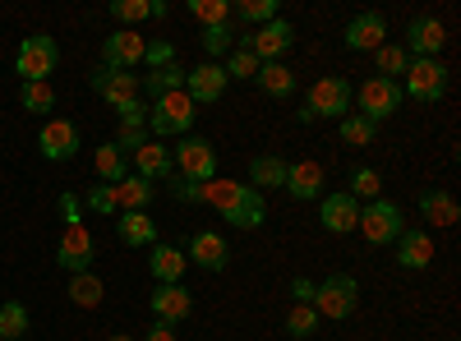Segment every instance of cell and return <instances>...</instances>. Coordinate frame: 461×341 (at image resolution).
<instances>
[{"label":"cell","mask_w":461,"mask_h":341,"mask_svg":"<svg viewBox=\"0 0 461 341\" xmlns=\"http://www.w3.org/2000/svg\"><path fill=\"white\" fill-rule=\"evenodd\" d=\"M337 134H341V143H351V148H369V143L378 139V125L365 121L360 111H351V116L337 121Z\"/></svg>","instance_id":"cell-32"},{"label":"cell","mask_w":461,"mask_h":341,"mask_svg":"<svg viewBox=\"0 0 461 341\" xmlns=\"http://www.w3.org/2000/svg\"><path fill=\"white\" fill-rule=\"evenodd\" d=\"M230 19H240L245 28H263L277 19V0H240V5H230Z\"/></svg>","instance_id":"cell-36"},{"label":"cell","mask_w":461,"mask_h":341,"mask_svg":"<svg viewBox=\"0 0 461 341\" xmlns=\"http://www.w3.org/2000/svg\"><path fill=\"white\" fill-rule=\"evenodd\" d=\"M402 102H406V93H402L397 79H378V74H369V79L360 84V116L374 121V125L388 121V116H397Z\"/></svg>","instance_id":"cell-9"},{"label":"cell","mask_w":461,"mask_h":341,"mask_svg":"<svg viewBox=\"0 0 461 341\" xmlns=\"http://www.w3.org/2000/svg\"><path fill=\"white\" fill-rule=\"evenodd\" d=\"M420 217L434 221V226H456L461 208H456V199L447 194V189H425V194H420Z\"/></svg>","instance_id":"cell-29"},{"label":"cell","mask_w":461,"mask_h":341,"mask_svg":"<svg viewBox=\"0 0 461 341\" xmlns=\"http://www.w3.org/2000/svg\"><path fill=\"white\" fill-rule=\"evenodd\" d=\"M143 143H148V125H121V134H115V148H121L125 157H134Z\"/></svg>","instance_id":"cell-45"},{"label":"cell","mask_w":461,"mask_h":341,"mask_svg":"<svg viewBox=\"0 0 461 341\" xmlns=\"http://www.w3.org/2000/svg\"><path fill=\"white\" fill-rule=\"evenodd\" d=\"M319 328H323V319L314 314V305H291L286 310V337L304 341V337H314Z\"/></svg>","instance_id":"cell-39"},{"label":"cell","mask_w":461,"mask_h":341,"mask_svg":"<svg viewBox=\"0 0 461 341\" xmlns=\"http://www.w3.org/2000/svg\"><path fill=\"white\" fill-rule=\"evenodd\" d=\"M341 42L351 51H378L383 42H388V19H383L378 10H365V14H356L351 23H346Z\"/></svg>","instance_id":"cell-19"},{"label":"cell","mask_w":461,"mask_h":341,"mask_svg":"<svg viewBox=\"0 0 461 341\" xmlns=\"http://www.w3.org/2000/svg\"><path fill=\"white\" fill-rule=\"evenodd\" d=\"M194 116H199V106L185 97V88L180 93H167V97H158L148 106V134H158V139H171V134H189L194 130Z\"/></svg>","instance_id":"cell-5"},{"label":"cell","mask_w":461,"mask_h":341,"mask_svg":"<svg viewBox=\"0 0 461 341\" xmlns=\"http://www.w3.org/2000/svg\"><path fill=\"white\" fill-rule=\"evenodd\" d=\"M143 51L148 42L134 32V28H115L106 42H102V69H115V74H130L143 65Z\"/></svg>","instance_id":"cell-10"},{"label":"cell","mask_w":461,"mask_h":341,"mask_svg":"<svg viewBox=\"0 0 461 341\" xmlns=\"http://www.w3.org/2000/svg\"><path fill=\"white\" fill-rule=\"evenodd\" d=\"M88 84H93V93H97L106 106H115V111L130 106V102H139V93H143L139 74H115V69H102V65H97V74H93Z\"/></svg>","instance_id":"cell-15"},{"label":"cell","mask_w":461,"mask_h":341,"mask_svg":"<svg viewBox=\"0 0 461 341\" xmlns=\"http://www.w3.org/2000/svg\"><path fill=\"white\" fill-rule=\"evenodd\" d=\"M254 84H258V88H263L267 97L286 102V97L295 93V74H291V65H286V60H267V65H258Z\"/></svg>","instance_id":"cell-28"},{"label":"cell","mask_w":461,"mask_h":341,"mask_svg":"<svg viewBox=\"0 0 461 341\" xmlns=\"http://www.w3.org/2000/svg\"><path fill=\"white\" fill-rule=\"evenodd\" d=\"M406 65H411V56H406V47H402V42H383V47L374 51V69H378V79H397V74H406Z\"/></svg>","instance_id":"cell-35"},{"label":"cell","mask_w":461,"mask_h":341,"mask_svg":"<svg viewBox=\"0 0 461 341\" xmlns=\"http://www.w3.org/2000/svg\"><path fill=\"white\" fill-rule=\"evenodd\" d=\"M185 258L199 263L203 273H221L226 263H230V249H226V240L217 231H194V236H189V245H185Z\"/></svg>","instance_id":"cell-22"},{"label":"cell","mask_w":461,"mask_h":341,"mask_svg":"<svg viewBox=\"0 0 461 341\" xmlns=\"http://www.w3.org/2000/svg\"><path fill=\"white\" fill-rule=\"evenodd\" d=\"M171 194H176L180 203H203V184L185 180V175H171Z\"/></svg>","instance_id":"cell-46"},{"label":"cell","mask_w":461,"mask_h":341,"mask_svg":"<svg viewBox=\"0 0 461 341\" xmlns=\"http://www.w3.org/2000/svg\"><path fill=\"white\" fill-rule=\"evenodd\" d=\"M356 203L365 199V203H374V199H383V175L374 171V166H356L351 171V189H346Z\"/></svg>","instance_id":"cell-38"},{"label":"cell","mask_w":461,"mask_h":341,"mask_svg":"<svg viewBox=\"0 0 461 341\" xmlns=\"http://www.w3.org/2000/svg\"><path fill=\"white\" fill-rule=\"evenodd\" d=\"M397 263L406 273H425L434 263V236L425 231V226H406V231L397 236Z\"/></svg>","instance_id":"cell-21"},{"label":"cell","mask_w":461,"mask_h":341,"mask_svg":"<svg viewBox=\"0 0 461 341\" xmlns=\"http://www.w3.org/2000/svg\"><path fill=\"white\" fill-rule=\"evenodd\" d=\"M199 47H203V56L217 65L221 56H230V47H236V28H230V23H212V28H203V32H199Z\"/></svg>","instance_id":"cell-33"},{"label":"cell","mask_w":461,"mask_h":341,"mask_svg":"<svg viewBox=\"0 0 461 341\" xmlns=\"http://www.w3.org/2000/svg\"><path fill=\"white\" fill-rule=\"evenodd\" d=\"M37 148H42L47 162H69L74 153H79V125L74 121H47L42 130H37Z\"/></svg>","instance_id":"cell-17"},{"label":"cell","mask_w":461,"mask_h":341,"mask_svg":"<svg viewBox=\"0 0 461 341\" xmlns=\"http://www.w3.org/2000/svg\"><path fill=\"white\" fill-rule=\"evenodd\" d=\"M356 231H360L374 249H383V245H397V236L406 231V217H402V208H397L393 199H374V203L360 208Z\"/></svg>","instance_id":"cell-6"},{"label":"cell","mask_w":461,"mask_h":341,"mask_svg":"<svg viewBox=\"0 0 461 341\" xmlns=\"http://www.w3.org/2000/svg\"><path fill=\"white\" fill-rule=\"evenodd\" d=\"M402 47H406L411 60H438V51L447 47V28H443L434 14H420V19H411Z\"/></svg>","instance_id":"cell-12"},{"label":"cell","mask_w":461,"mask_h":341,"mask_svg":"<svg viewBox=\"0 0 461 341\" xmlns=\"http://www.w3.org/2000/svg\"><path fill=\"white\" fill-rule=\"evenodd\" d=\"M351 102H356V88L341 79V74H323V79L304 93V106H300V121L314 125V121H341L351 116Z\"/></svg>","instance_id":"cell-2"},{"label":"cell","mask_w":461,"mask_h":341,"mask_svg":"<svg viewBox=\"0 0 461 341\" xmlns=\"http://www.w3.org/2000/svg\"><path fill=\"white\" fill-rule=\"evenodd\" d=\"M93 258H97V245H93V231L84 221H65V236L56 245V263L60 273L79 277V273H93Z\"/></svg>","instance_id":"cell-8"},{"label":"cell","mask_w":461,"mask_h":341,"mask_svg":"<svg viewBox=\"0 0 461 341\" xmlns=\"http://www.w3.org/2000/svg\"><path fill=\"white\" fill-rule=\"evenodd\" d=\"M102 295H106V286H102V277L97 273H79V277H69V300L79 310H97L102 305Z\"/></svg>","instance_id":"cell-34"},{"label":"cell","mask_w":461,"mask_h":341,"mask_svg":"<svg viewBox=\"0 0 461 341\" xmlns=\"http://www.w3.org/2000/svg\"><path fill=\"white\" fill-rule=\"evenodd\" d=\"M148 305H152V319L158 323H185L189 314H194V291H185V282H171V286H158L148 295Z\"/></svg>","instance_id":"cell-16"},{"label":"cell","mask_w":461,"mask_h":341,"mask_svg":"<svg viewBox=\"0 0 461 341\" xmlns=\"http://www.w3.org/2000/svg\"><path fill=\"white\" fill-rule=\"evenodd\" d=\"M60 65V47L51 32H32L19 42V56H14V74L23 84H51V74Z\"/></svg>","instance_id":"cell-4"},{"label":"cell","mask_w":461,"mask_h":341,"mask_svg":"<svg viewBox=\"0 0 461 341\" xmlns=\"http://www.w3.org/2000/svg\"><path fill=\"white\" fill-rule=\"evenodd\" d=\"M323 162H314V157H304V162H291L286 166V194L295 199V203H314V199H323Z\"/></svg>","instance_id":"cell-18"},{"label":"cell","mask_w":461,"mask_h":341,"mask_svg":"<svg viewBox=\"0 0 461 341\" xmlns=\"http://www.w3.org/2000/svg\"><path fill=\"white\" fill-rule=\"evenodd\" d=\"M319 221H323V231L328 236H351L356 231V221H360V203L346 194H323V203H319Z\"/></svg>","instance_id":"cell-20"},{"label":"cell","mask_w":461,"mask_h":341,"mask_svg":"<svg viewBox=\"0 0 461 341\" xmlns=\"http://www.w3.org/2000/svg\"><path fill=\"white\" fill-rule=\"evenodd\" d=\"M286 157H277V153H258L254 162H249V189H282L286 184Z\"/></svg>","instance_id":"cell-27"},{"label":"cell","mask_w":461,"mask_h":341,"mask_svg":"<svg viewBox=\"0 0 461 341\" xmlns=\"http://www.w3.org/2000/svg\"><path fill=\"white\" fill-rule=\"evenodd\" d=\"M356 310H360V282L351 273H332V277L314 282V314L319 319L346 323Z\"/></svg>","instance_id":"cell-3"},{"label":"cell","mask_w":461,"mask_h":341,"mask_svg":"<svg viewBox=\"0 0 461 341\" xmlns=\"http://www.w3.org/2000/svg\"><path fill=\"white\" fill-rule=\"evenodd\" d=\"M121 125H148V106H143V97L130 102V106H121Z\"/></svg>","instance_id":"cell-48"},{"label":"cell","mask_w":461,"mask_h":341,"mask_svg":"<svg viewBox=\"0 0 461 341\" xmlns=\"http://www.w3.org/2000/svg\"><path fill=\"white\" fill-rule=\"evenodd\" d=\"M0 341H23V337H0Z\"/></svg>","instance_id":"cell-52"},{"label":"cell","mask_w":461,"mask_h":341,"mask_svg":"<svg viewBox=\"0 0 461 341\" xmlns=\"http://www.w3.org/2000/svg\"><path fill=\"white\" fill-rule=\"evenodd\" d=\"M402 93L415 97V102H438L447 93V65L443 60H411Z\"/></svg>","instance_id":"cell-11"},{"label":"cell","mask_w":461,"mask_h":341,"mask_svg":"<svg viewBox=\"0 0 461 341\" xmlns=\"http://www.w3.org/2000/svg\"><path fill=\"white\" fill-rule=\"evenodd\" d=\"M171 60H176V47H171V42H148V51H143V65L162 69V65H171Z\"/></svg>","instance_id":"cell-47"},{"label":"cell","mask_w":461,"mask_h":341,"mask_svg":"<svg viewBox=\"0 0 461 341\" xmlns=\"http://www.w3.org/2000/svg\"><path fill=\"white\" fill-rule=\"evenodd\" d=\"M291 295H295V305H314V282L310 277H295L291 282Z\"/></svg>","instance_id":"cell-49"},{"label":"cell","mask_w":461,"mask_h":341,"mask_svg":"<svg viewBox=\"0 0 461 341\" xmlns=\"http://www.w3.org/2000/svg\"><path fill=\"white\" fill-rule=\"evenodd\" d=\"M245 42H249V51L258 56V65H267V60H282L286 51H291V42H295V28L277 14L273 23H263V28H254L249 37H245Z\"/></svg>","instance_id":"cell-14"},{"label":"cell","mask_w":461,"mask_h":341,"mask_svg":"<svg viewBox=\"0 0 461 341\" xmlns=\"http://www.w3.org/2000/svg\"><path fill=\"white\" fill-rule=\"evenodd\" d=\"M203 203H212L230 226H240V231H258L263 217H267V203L258 189H249L245 180H208L203 184Z\"/></svg>","instance_id":"cell-1"},{"label":"cell","mask_w":461,"mask_h":341,"mask_svg":"<svg viewBox=\"0 0 461 341\" xmlns=\"http://www.w3.org/2000/svg\"><path fill=\"white\" fill-rule=\"evenodd\" d=\"M152 199H158V184H148V180L134 175V171L115 184V208H121V212H148Z\"/></svg>","instance_id":"cell-25"},{"label":"cell","mask_w":461,"mask_h":341,"mask_svg":"<svg viewBox=\"0 0 461 341\" xmlns=\"http://www.w3.org/2000/svg\"><path fill=\"white\" fill-rule=\"evenodd\" d=\"M111 19H121V23H143V19H152V0H115V5H111Z\"/></svg>","instance_id":"cell-44"},{"label":"cell","mask_w":461,"mask_h":341,"mask_svg":"<svg viewBox=\"0 0 461 341\" xmlns=\"http://www.w3.org/2000/svg\"><path fill=\"white\" fill-rule=\"evenodd\" d=\"M134 175H143L148 184H158V180H171L176 166H171V148L167 143H143L139 153H134Z\"/></svg>","instance_id":"cell-23"},{"label":"cell","mask_w":461,"mask_h":341,"mask_svg":"<svg viewBox=\"0 0 461 341\" xmlns=\"http://www.w3.org/2000/svg\"><path fill=\"white\" fill-rule=\"evenodd\" d=\"M185 65L180 60H171V65H162V69H152V74H143V93L158 102V97H167V93H180L185 88Z\"/></svg>","instance_id":"cell-30"},{"label":"cell","mask_w":461,"mask_h":341,"mask_svg":"<svg viewBox=\"0 0 461 341\" xmlns=\"http://www.w3.org/2000/svg\"><path fill=\"white\" fill-rule=\"evenodd\" d=\"M189 14H194L203 28H212V23H230V0H189Z\"/></svg>","instance_id":"cell-41"},{"label":"cell","mask_w":461,"mask_h":341,"mask_svg":"<svg viewBox=\"0 0 461 341\" xmlns=\"http://www.w3.org/2000/svg\"><path fill=\"white\" fill-rule=\"evenodd\" d=\"M106 341H134V337H125V332H115V337H106Z\"/></svg>","instance_id":"cell-51"},{"label":"cell","mask_w":461,"mask_h":341,"mask_svg":"<svg viewBox=\"0 0 461 341\" xmlns=\"http://www.w3.org/2000/svg\"><path fill=\"white\" fill-rule=\"evenodd\" d=\"M148 268H152V277H158V286H171V282H180V277H185L189 258H185V249H176V245H152Z\"/></svg>","instance_id":"cell-26"},{"label":"cell","mask_w":461,"mask_h":341,"mask_svg":"<svg viewBox=\"0 0 461 341\" xmlns=\"http://www.w3.org/2000/svg\"><path fill=\"white\" fill-rule=\"evenodd\" d=\"M226 88H230L226 69L212 65V60H203V65H194V69L185 74V97L194 102V106H212V102H221Z\"/></svg>","instance_id":"cell-13"},{"label":"cell","mask_w":461,"mask_h":341,"mask_svg":"<svg viewBox=\"0 0 461 341\" xmlns=\"http://www.w3.org/2000/svg\"><path fill=\"white\" fill-rule=\"evenodd\" d=\"M221 69H226V79H245V84H249L254 74H258V56L249 51V42H245V37H240L236 47H230V56H226V65H221Z\"/></svg>","instance_id":"cell-37"},{"label":"cell","mask_w":461,"mask_h":341,"mask_svg":"<svg viewBox=\"0 0 461 341\" xmlns=\"http://www.w3.org/2000/svg\"><path fill=\"white\" fill-rule=\"evenodd\" d=\"M148 341H176V328L171 323H152L148 328Z\"/></svg>","instance_id":"cell-50"},{"label":"cell","mask_w":461,"mask_h":341,"mask_svg":"<svg viewBox=\"0 0 461 341\" xmlns=\"http://www.w3.org/2000/svg\"><path fill=\"white\" fill-rule=\"evenodd\" d=\"M84 208H88V212H97V217L121 212V208H115V184H93L88 194H84Z\"/></svg>","instance_id":"cell-43"},{"label":"cell","mask_w":461,"mask_h":341,"mask_svg":"<svg viewBox=\"0 0 461 341\" xmlns=\"http://www.w3.org/2000/svg\"><path fill=\"white\" fill-rule=\"evenodd\" d=\"M93 162H97V175H102V184H121V180L130 175V157H125L115 143H102Z\"/></svg>","instance_id":"cell-31"},{"label":"cell","mask_w":461,"mask_h":341,"mask_svg":"<svg viewBox=\"0 0 461 341\" xmlns=\"http://www.w3.org/2000/svg\"><path fill=\"white\" fill-rule=\"evenodd\" d=\"M23 332H28V305L5 300V305H0V337H23Z\"/></svg>","instance_id":"cell-42"},{"label":"cell","mask_w":461,"mask_h":341,"mask_svg":"<svg viewBox=\"0 0 461 341\" xmlns=\"http://www.w3.org/2000/svg\"><path fill=\"white\" fill-rule=\"evenodd\" d=\"M19 102H23L28 116H47V111H56V88L51 84H23Z\"/></svg>","instance_id":"cell-40"},{"label":"cell","mask_w":461,"mask_h":341,"mask_svg":"<svg viewBox=\"0 0 461 341\" xmlns=\"http://www.w3.org/2000/svg\"><path fill=\"white\" fill-rule=\"evenodd\" d=\"M171 166H176L185 180H194V184L217 180V148H212V139L185 134V139L176 143V153H171Z\"/></svg>","instance_id":"cell-7"},{"label":"cell","mask_w":461,"mask_h":341,"mask_svg":"<svg viewBox=\"0 0 461 341\" xmlns=\"http://www.w3.org/2000/svg\"><path fill=\"white\" fill-rule=\"evenodd\" d=\"M115 236H121V245H130V249H152L158 245V221H152L148 212H121Z\"/></svg>","instance_id":"cell-24"}]
</instances>
